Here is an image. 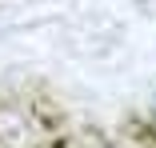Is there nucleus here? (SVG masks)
<instances>
[{
    "mask_svg": "<svg viewBox=\"0 0 156 148\" xmlns=\"http://www.w3.org/2000/svg\"><path fill=\"white\" fill-rule=\"evenodd\" d=\"M148 128H152V136H156V96H152V104H148Z\"/></svg>",
    "mask_w": 156,
    "mask_h": 148,
    "instance_id": "obj_1",
    "label": "nucleus"
}]
</instances>
